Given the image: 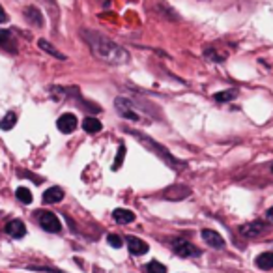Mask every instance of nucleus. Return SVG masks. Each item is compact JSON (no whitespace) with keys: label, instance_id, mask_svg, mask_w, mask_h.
Segmentation results:
<instances>
[{"label":"nucleus","instance_id":"12","mask_svg":"<svg viewBox=\"0 0 273 273\" xmlns=\"http://www.w3.org/2000/svg\"><path fill=\"white\" fill-rule=\"evenodd\" d=\"M64 198V191L60 187H49L44 193V202L45 204H58Z\"/></svg>","mask_w":273,"mask_h":273},{"label":"nucleus","instance_id":"14","mask_svg":"<svg viewBox=\"0 0 273 273\" xmlns=\"http://www.w3.org/2000/svg\"><path fill=\"white\" fill-rule=\"evenodd\" d=\"M191 193L187 187H184V186H174V187H170L168 191L165 193V198H172V200H182V198H186L187 194Z\"/></svg>","mask_w":273,"mask_h":273},{"label":"nucleus","instance_id":"20","mask_svg":"<svg viewBox=\"0 0 273 273\" xmlns=\"http://www.w3.org/2000/svg\"><path fill=\"white\" fill-rule=\"evenodd\" d=\"M15 122H17V116H15V112H8V114L2 118V122H0V130H4V131L14 130Z\"/></svg>","mask_w":273,"mask_h":273},{"label":"nucleus","instance_id":"26","mask_svg":"<svg viewBox=\"0 0 273 273\" xmlns=\"http://www.w3.org/2000/svg\"><path fill=\"white\" fill-rule=\"evenodd\" d=\"M34 272H47V273H60L58 270H52V268H30Z\"/></svg>","mask_w":273,"mask_h":273},{"label":"nucleus","instance_id":"1","mask_svg":"<svg viewBox=\"0 0 273 273\" xmlns=\"http://www.w3.org/2000/svg\"><path fill=\"white\" fill-rule=\"evenodd\" d=\"M82 38L88 44L90 50L94 52V56H98L100 60L107 62V64H128L130 62V52L120 47L118 44H114L112 40L105 38L100 32H94V30H82Z\"/></svg>","mask_w":273,"mask_h":273},{"label":"nucleus","instance_id":"24","mask_svg":"<svg viewBox=\"0 0 273 273\" xmlns=\"http://www.w3.org/2000/svg\"><path fill=\"white\" fill-rule=\"evenodd\" d=\"M204 54H206V58H210L212 62H223L224 60V54H219L216 49H206Z\"/></svg>","mask_w":273,"mask_h":273},{"label":"nucleus","instance_id":"10","mask_svg":"<svg viewBox=\"0 0 273 273\" xmlns=\"http://www.w3.org/2000/svg\"><path fill=\"white\" fill-rule=\"evenodd\" d=\"M6 234L15 238V240H21L26 234V226H24V223H22L21 219H14V221H10L6 224Z\"/></svg>","mask_w":273,"mask_h":273},{"label":"nucleus","instance_id":"13","mask_svg":"<svg viewBox=\"0 0 273 273\" xmlns=\"http://www.w3.org/2000/svg\"><path fill=\"white\" fill-rule=\"evenodd\" d=\"M24 15H26V21L32 22L34 26H44V17H42V12L34 6H28L24 10Z\"/></svg>","mask_w":273,"mask_h":273},{"label":"nucleus","instance_id":"3","mask_svg":"<svg viewBox=\"0 0 273 273\" xmlns=\"http://www.w3.org/2000/svg\"><path fill=\"white\" fill-rule=\"evenodd\" d=\"M172 251L182 256V258H193V256H200V249L194 247L191 242H187L184 238H178L172 242Z\"/></svg>","mask_w":273,"mask_h":273},{"label":"nucleus","instance_id":"15","mask_svg":"<svg viewBox=\"0 0 273 273\" xmlns=\"http://www.w3.org/2000/svg\"><path fill=\"white\" fill-rule=\"evenodd\" d=\"M0 47H2V49H8L10 52H17L15 42H14V38H12V32H10V30H0Z\"/></svg>","mask_w":273,"mask_h":273},{"label":"nucleus","instance_id":"6","mask_svg":"<svg viewBox=\"0 0 273 273\" xmlns=\"http://www.w3.org/2000/svg\"><path fill=\"white\" fill-rule=\"evenodd\" d=\"M38 221H40V226L45 230V232H60L62 230V224H60V219H58L52 212H42L38 216Z\"/></svg>","mask_w":273,"mask_h":273},{"label":"nucleus","instance_id":"17","mask_svg":"<svg viewBox=\"0 0 273 273\" xmlns=\"http://www.w3.org/2000/svg\"><path fill=\"white\" fill-rule=\"evenodd\" d=\"M82 130L86 131V133H100L103 130V126L98 118H94V116H86L84 120H82Z\"/></svg>","mask_w":273,"mask_h":273},{"label":"nucleus","instance_id":"9","mask_svg":"<svg viewBox=\"0 0 273 273\" xmlns=\"http://www.w3.org/2000/svg\"><path fill=\"white\" fill-rule=\"evenodd\" d=\"M202 240L210 245V247H214V249H223L224 247V240L221 234H217L216 230H202Z\"/></svg>","mask_w":273,"mask_h":273},{"label":"nucleus","instance_id":"2","mask_svg":"<svg viewBox=\"0 0 273 273\" xmlns=\"http://www.w3.org/2000/svg\"><path fill=\"white\" fill-rule=\"evenodd\" d=\"M126 131H128L130 135L135 136V138L138 140V142H142L144 146H146V148H150V150L154 152V154H158L159 158L163 159V161H165L166 165H170L172 168H182V166H186L184 163H182V161H178V159L174 158L172 154H170V152L166 150L165 146H161L159 142H156V140H152L150 136H146V135H142V133H138V131H133V130H126Z\"/></svg>","mask_w":273,"mask_h":273},{"label":"nucleus","instance_id":"7","mask_svg":"<svg viewBox=\"0 0 273 273\" xmlns=\"http://www.w3.org/2000/svg\"><path fill=\"white\" fill-rule=\"evenodd\" d=\"M126 245H128V249L133 256H140V254H146L148 252V244L142 242L140 238H135V236H128L126 238Z\"/></svg>","mask_w":273,"mask_h":273},{"label":"nucleus","instance_id":"16","mask_svg":"<svg viewBox=\"0 0 273 273\" xmlns=\"http://www.w3.org/2000/svg\"><path fill=\"white\" fill-rule=\"evenodd\" d=\"M254 264H256L260 270H273V251L258 254V256L254 258Z\"/></svg>","mask_w":273,"mask_h":273},{"label":"nucleus","instance_id":"21","mask_svg":"<svg viewBox=\"0 0 273 273\" xmlns=\"http://www.w3.org/2000/svg\"><path fill=\"white\" fill-rule=\"evenodd\" d=\"M15 196H17V200L22 202V204H30V202H32V193H30L26 187H17Z\"/></svg>","mask_w":273,"mask_h":273},{"label":"nucleus","instance_id":"25","mask_svg":"<svg viewBox=\"0 0 273 273\" xmlns=\"http://www.w3.org/2000/svg\"><path fill=\"white\" fill-rule=\"evenodd\" d=\"M107 242L110 247H114V249H120L124 245V240L120 236H116V234H108L107 236Z\"/></svg>","mask_w":273,"mask_h":273},{"label":"nucleus","instance_id":"29","mask_svg":"<svg viewBox=\"0 0 273 273\" xmlns=\"http://www.w3.org/2000/svg\"><path fill=\"white\" fill-rule=\"evenodd\" d=\"M272 172H273V165H272Z\"/></svg>","mask_w":273,"mask_h":273},{"label":"nucleus","instance_id":"28","mask_svg":"<svg viewBox=\"0 0 273 273\" xmlns=\"http://www.w3.org/2000/svg\"><path fill=\"white\" fill-rule=\"evenodd\" d=\"M266 217H268V219H270V221H272V223H273V208L268 210V212H266Z\"/></svg>","mask_w":273,"mask_h":273},{"label":"nucleus","instance_id":"4","mask_svg":"<svg viewBox=\"0 0 273 273\" xmlns=\"http://www.w3.org/2000/svg\"><path fill=\"white\" fill-rule=\"evenodd\" d=\"M114 107H116V112L126 118V120H131V122H138L140 120V114L135 112V107L128 98H116L114 101Z\"/></svg>","mask_w":273,"mask_h":273},{"label":"nucleus","instance_id":"22","mask_svg":"<svg viewBox=\"0 0 273 273\" xmlns=\"http://www.w3.org/2000/svg\"><path fill=\"white\" fill-rule=\"evenodd\" d=\"M146 273H166V268L161 262H158V260H152L146 266Z\"/></svg>","mask_w":273,"mask_h":273},{"label":"nucleus","instance_id":"11","mask_svg":"<svg viewBox=\"0 0 273 273\" xmlns=\"http://www.w3.org/2000/svg\"><path fill=\"white\" fill-rule=\"evenodd\" d=\"M112 217H114V221L118 224H130L135 221V214L124 208H116L114 212H112Z\"/></svg>","mask_w":273,"mask_h":273},{"label":"nucleus","instance_id":"18","mask_svg":"<svg viewBox=\"0 0 273 273\" xmlns=\"http://www.w3.org/2000/svg\"><path fill=\"white\" fill-rule=\"evenodd\" d=\"M38 45H40V49L42 50H45V52H49L50 56H54V58H58V60H66V54L64 52H60V50H56L52 45L47 42V40H40L38 42Z\"/></svg>","mask_w":273,"mask_h":273},{"label":"nucleus","instance_id":"5","mask_svg":"<svg viewBox=\"0 0 273 273\" xmlns=\"http://www.w3.org/2000/svg\"><path fill=\"white\" fill-rule=\"evenodd\" d=\"M270 230H272V226L268 223L252 221V223H249V224H244V226L240 228V234L245 238H260V236H266Z\"/></svg>","mask_w":273,"mask_h":273},{"label":"nucleus","instance_id":"23","mask_svg":"<svg viewBox=\"0 0 273 273\" xmlns=\"http://www.w3.org/2000/svg\"><path fill=\"white\" fill-rule=\"evenodd\" d=\"M124 156H126V146H124V144H120V148H118V156H116L114 165H112V168H114V170H118V168L122 166Z\"/></svg>","mask_w":273,"mask_h":273},{"label":"nucleus","instance_id":"8","mask_svg":"<svg viewBox=\"0 0 273 273\" xmlns=\"http://www.w3.org/2000/svg\"><path fill=\"white\" fill-rule=\"evenodd\" d=\"M56 128L58 131H62L66 135H68V133H73V131L77 130V116L72 114V112H66V114H62L58 118Z\"/></svg>","mask_w":273,"mask_h":273},{"label":"nucleus","instance_id":"19","mask_svg":"<svg viewBox=\"0 0 273 273\" xmlns=\"http://www.w3.org/2000/svg\"><path fill=\"white\" fill-rule=\"evenodd\" d=\"M238 98V90L236 88H230V90H223V92L216 94V101L219 103H224V101H232Z\"/></svg>","mask_w":273,"mask_h":273},{"label":"nucleus","instance_id":"27","mask_svg":"<svg viewBox=\"0 0 273 273\" xmlns=\"http://www.w3.org/2000/svg\"><path fill=\"white\" fill-rule=\"evenodd\" d=\"M0 22H8V14L4 12V8L0 6Z\"/></svg>","mask_w":273,"mask_h":273}]
</instances>
